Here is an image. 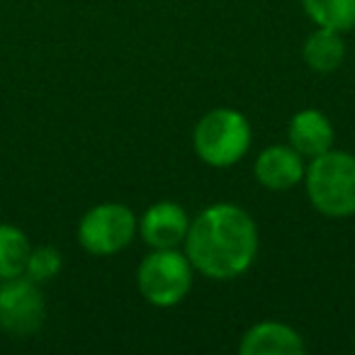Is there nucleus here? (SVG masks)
Here are the masks:
<instances>
[{"label": "nucleus", "mask_w": 355, "mask_h": 355, "mask_svg": "<svg viewBox=\"0 0 355 355\" xmlns=\"http://www.w3.org/2000/svg\"><path fill=\"white\" fill-rule=\"evenodd\" d=\"M258 229L246 209L219 202L190 222L185 256L193 268L212 280H234L253 266Z\"/></svg>", "instance_id": "1"}, {"label": "nucleus", "mask_w": 355, "mask_h": 355, "mask_svg": "<svg viewBox=\"0 0 355 355\" xmlns=\"http://www.w3.org/2000/svg\"><path fill=\"white\" fill-rule=\"evenodd\" d=\"M304 188L316 212L343 219L355 214V156L348 151H326L309 158Z\"/></svg>", "instance_id": "2"}, {"label": "nucleus", "mask_w": 355, "mask_h": 355, "mask_svg": "<svg viewBox=\"0 0 355 355\" xmlns=\"http://www.w3.org/2000/svg\"><path fill=\"white\" fill-rule=\"evenodd\" d=\"M251 124L232 107H217L198 122L193 134L195 153L212 168L239 163L251 148Z\"/></svg>", "instance_id": "3"}, {"label": "nucleus", "mask_w": 355, "mask_h": 355, "mask_svg": "<svg viewBox=\"0 0 355 355\" xmlns=\"http://www.w3.org/2000/svg\"><path fill=\"white\" fill-rule=\"evenodd\" d=\"M193 263L178 248H153L137 270V287L148 304L158 309L175 306L193 287Z\"/></svg>", "instance_id": "4"}, {"label": "nucleus", "mask_w": 355, "mask_h": 355, "mask_svg": "<svg viewBox=\"0 0 355 355\" xmlns=\"http://www.w3.org/2000/svg\"><path fill=\"white\" fill-rule=\"evenodd\" d=\"M137 214L119 202H103L83 214L78 224V243L93 256L119 253L137 236Z\"/></svg>", "instance_id": "5"}, {"label": "nucleus", "mask_w": 355, "mask_h": 355, "mask_svg": "<svg viewBox=\"0 0 355 355\" xmlns=\"http://www.w3.org/2000/svg\"><path fill=\"white\" fill-rule=\"evenodd\" d=\"M44 297L32 277L20 275L0 285V329L12 338H27L44 324Z\"/></svg>", "instance_id": "6"}, {"label": "nucleus", "mask_w": 355, "mask_h": 355, "mask_svg": "<svg viewBox=\"0 0 355 355\" xmlns=\"http://www.w3.org/2000/svg\"><path fill=\"white\" fill-rule=\"evenodd\" d=\"M190 229V217L175 202H156L139 219V234L151 248H178L185 243Z\"/></svg>", "instance_id": "7"}, {"label": "nucleus", "mask_w": 355, "mask_h": 355, "mask_svg": "<svg viewBox=\"0 0 355 355\" xmlns=\"http://www.w3.org/2000/svg\"><path fill=\"white\" fill-rule=\"evenodd\" d=\"M304 156L295 151L292 146H268L256 158V180L268 190H290L297 183H304Z\"/></svg>", "instance_id": "8"}, {"label": "nucleus", "mask_w": 355, "mask_h": 355, "mask_svg": "<svg viewBox=\"0 0 355 355\" xmlns=\"http://www.w3.org/2000/svg\"><path fill=\"white\" fill-rule=\"evenodd\" d=\"M334 137V124L319 110H300L287 127V141L304 158H316L331 151Z\"/></svg>", "instance_id": "9"}, {"label": "nucleus", "mask_w": 355, "mask_h": 355, "mask_svg": "<svg viewBox=\"0 0 355 355\" xmlns=\"http://www.w3.org/2000/svg\"><path fill=\"white\" fill-rule=\"evenodd\" d=\"M241 355H302L304 340L292 326L280 321H261L243 334Z\"/></svg>", "instance_id": "10"}, {"label": "nucleus", "mask_w": 355, "mask_h": 355, "mask_svg": "<svg viewBox=\"0 0 355 355\" xmlns=\"http://www.w3.org/2000/svg\"><path fill=\"white\" fill-rule=\"evenodd\" d=\"M304 61L316 73H331L345 59V44L340 32L329 30V27H316L304 42Z\"/></svg>", "instance_id": "11"}, {"label": "nucleus", "mask_w": 355, "mask_h": 355, "mask_svg": "<svg viewBox=\"0 0 355 355\" xmlns=\"http://www.w3.org/2000/svg\"><path fill=\"white\" fill-rule=\"evenodd\" d=\"M30 253L32 248L25 232L12 224H0V280L25 275Z\"/></svg>", "instance_id": "12"}, {"label": "nucleus", "mask_w": 355, "mask_h": 355, "mask_svg": "<svg viewBox=\"0 0 355 355\" xmlns=\"http://www.w3.org/2000/svg\"><path fill=\"white\" fill-rule=\"evenodd\" d=\"M302 6L319 27H329L340 35L355 27V0H302Z\"/></svg>", "instance_id": "13"}, {"label": "nucleus", "mask_w": 355, "mask_h": 355, "mask_svg": "<svg viewBox=\"0 0 355 355\" xmlns=\"http://www.w3.org/2000/svg\"><path fill=\"white\" fill-rule=\"evenodd\" d=\"M61 266H64V261H61V253L54 246H40V248H32L25 275L32 277L40 285V282L54 280L59 275Z\"/></svg>", "instance_id": "14"}]
</instances>
